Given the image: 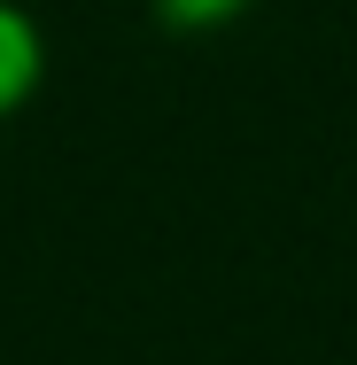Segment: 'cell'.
I'll use <instances>...</instances> for the list:
<instances>
[{"instance_id":"1","label":"cell","mask_w":357,"mask_h":365,"mask_svg":"<svg viewBox=\"0 0 357 365\" xmlns=\"http://www.w3.org/2000/svg\"><path fill=\"white\" fill-rule=\"evenodd\" d=\"M31 78H39V39H31V24H24L16 8H0V109L24 101Z\"/></svg>"},{"instance_id":"2","label":"cell","mask_w":357,"mask_h":365,"mask_svg":"<svg viewBox=\"0 0 357 365\" xmlns=\"http://www.w3.org/2000/svg\"><path fill=\"white\" fill-rule=\"evenodd\" d=\"M241 0H155V16L163 24H179V31H202V24H225Z\"/></svg>"}]
</instances>
